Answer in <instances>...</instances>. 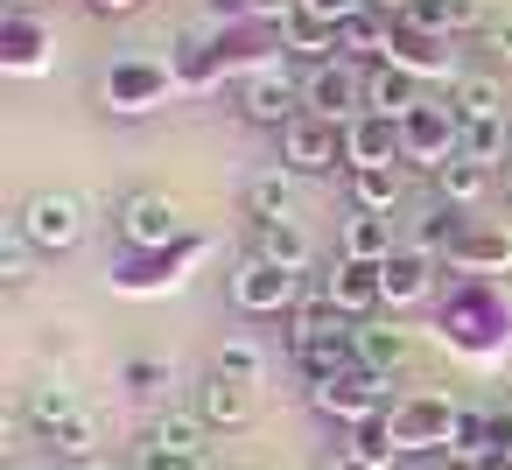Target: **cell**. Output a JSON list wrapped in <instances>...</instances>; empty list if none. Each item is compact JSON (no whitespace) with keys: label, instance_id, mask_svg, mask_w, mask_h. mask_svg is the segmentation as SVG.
<instances>
[{"label":"cell","instance_id":"6da1fadb","mask_svg":"<svg viewBox=\"0 0 512 470\" xmlns=\"http://www.w3.org/2000/svg\"><path fill=\"white\" fill-rule=\"evenodd\" d=\"M99 99H106V113L141 120V113H155V106L176 99V78H169V64H155V57H120V64L99 78Z\"/></svg>","mask_w":512,"mask_h":470},{"label":"cell","instance_id":"7a4b0ae2","mask_svg":"<svg viewBox=\"0 0 512 470\" xmlns=\"http://www.w3.org/2000/svg\"><path fill=\"white\" fill-rule=\"evenodd\" d=\"M302 113H316V120H330V127L365 120V71H358L351 57L309 64V71H302Z\"/></svg>","mask_w":512,"mask_h":470},{"label":"cell","instance_id":"3957f363","mask_svg":"<svg viewBox=\"0 0 512 470\" xmlns=\"http://www.w3.org/2000/svg\"><path fill=\"white\" fill-rule=\"evenodd\" d=\"M211 253V239H176V246H162V253H127L120 267H113V288L120 295H162V288H176V281H190V267Z\"/></svg>","mask_w":512,"mask_h":470},{"label":"cell","instance_id":"277c9868","mask_svg":"<svg viewBox=\"0 0 512 470\" xmlns=\"http://www.w3.org/2000/svg\"><path fill=\"white\" fill-rule=\"evenodd\" d=\"M456 155H463V120H456L449 106H421L414 120H400V162L442 176Z\"/></svg>","mask_w":512,"mask_h":470},{"label":"cell","instance_id":"5b68a950","mask_svg":"<svg viewBox=\"0 0 512 470\" xmlns=\"http://www.w3.org/2000/svg\"><path fill=\"white\" fill-rule=\"evenodd\" d=\"M302 274H288V267H274V260H260V253H246L239 260V274H232V309L239 316H281V309H295L302 302Z\"/></svg>","mask_w":512,"mask_h":470},{"label":"cell","instance_id":"8992f818","mask_svg":"<svg viewBox=\"0 0 512 470\" xmlns=\"http://www.w3.org/2000/svg\"><path fill=\"white\" fill-rule=\"evenodd\" d=\"M22 232H29V246L36 253H71L78 239H85V204L71 197V190H36L29 204H22V218H15Z\"/></svg>","mask_w":512,"mask_h":470},{"label":"cell","instance_id":"52a82bcc","mask_svg":"<svg viewBox=\"0 0 512 470\" xmlns=\"http://www.w3.org/2000/svg\"><path fill=\"white\" fill-rule=\"evenodd\" d=\"M239 113H246L253 127L288 134V127L302 120V78H288L281 64H274V71H253V78H239Z\"/></svg>","mask_w":512,"mask_h":470},{"label":"cell","instance_id":"ba28073f","mask_svg":"<svg viewBox=\"0 0 512 470\" xmlns=\"http://www.w3.org/2000/svg\"><path fill=\"white\" fill-rule=\"evenodd\" d=\"M337 162H344V127L302 113V120L281 134V169H295V176H330Z\"/></svg>","mask_w":512,"mask_h":470},{"label":"cell","instance_id":"9c48e42d","mask_svg":"<svg viewBox=\"0 0 512 470\" xmlns=\"http://www.w3.org/2000/svg\"><path fill=\"white\" fill-rule=\"evenodd\" d=\"M120 239H127V253H162V246H176V239H190V232H183V218H176V204H169L162 190H141V197H127V211H120Z\"/></svg>","mask_w":512,"mask_h":470},{"label":"cell","instance_id":"30bf717a","mask_svg":"<svg viewBox=\"0 0 512 470\" xmlns=\"http://www.w3.org/2000/svg\"><path fill=\"white\" fill-rule=\"evenodd\" d=\"M309 400H316V414H330V421H372V414H386V379L379 372H344V379H323V386H309Z\"/></svg>","mask_w":512,"mask_h":470},{"label":"cell","instance_id":"8fae6325","mask_svg":"<svg viewBox=\"0 0 512 470\" xmlns=\"http://www.w3.org/2000/svg\"><path fill=\"white\" fill-rule=\"evenodd\" d=\"M386 64H400V71H414V78L428 85V78H449L456 50H449V36H442V29H421V22H393ZM449 85H456V78H449Z\"/></svg>","mask_w":512,"mask_h":470},{"label":"cell","instance_id":"7c38bea8","mask_svg":"<svg viewBox=\"0 0 512 470\" xmlns=\"http://www.w3.org/2000/svg\"><path fill=\"white\" fill-rule=\"evenodd\" d=\"M456 414H463V407H449V400H435V393L400 400V407H393V442H400V449H449V442H456Z\"/></svg>","mask_w":512,"mask_h":470},{"label":"cell","instance_id":"4fadbf2b","mask_svg":"<svg viewBox=\"0 0 512 470\" xmlns=\"http://www.w3.org/2000/svg\"><path fill=\"white\" fill-rule=\"evenodd\" d=\"M169 78H176V92L183 99H204V92H218L225 85V57H218V36H204V29H190L176 50H169Z\"/></svg>","mask_w":512,"mask_h":470},{"label":"cell","instance_id":"5bb4252c","mask_svg":"<svg viewBox=\"0 0 512 470\" xmlns=\"http://www.w3.org/2000/svg\"><path fill=\"white\" fill-rule=\"evenodd\" d=\"M435 253L428 246H414V239H400L393 246V260H379V281H386V309H407V302H421L428 288H435Z\"/></svg>","mask_w":512,"mask_h":470},{"label":"cell","instance_id":"9a60e30c","mask_svg":"<svg viewBox=\"0 0 512 470\" xmlns=\"http://www.w3.org/2000/svg\"><path fill=\"white\" fill-rule=\"evenodd\" d=\"M330 302L351 316V323H372V309H386V281L372 260H330Z\"/></svg>","mask_w":512,"mask_h":470},{"label":"cell","instance_id":"2e32d148","mask_svg":"<svg viewBox=\"0 0 512 470\" xmlns=\"http://www.w3.org/2000/svg\"><path fill=\"white\" fill-rule=\"evenodd\" d=\"M428 99H421V78L414 71H400V64H372L365 71V113H379V120H414Z\"/></svg>","mask_w":512,"mask_h":470},{"label":"cell","instance_id":"e0dca14e","mask_svg":"<svg viewBox=\"0 0 512 470\" xmlns=\"http://www.w3.org/2000/svg\"><path fill=\"white\" fill-rule=\"evenodd\" d=\"M0 64H8L15 78H43L50 71V29L36 15H8L0 22Z\"/></svg>","mask_w":512,"mask_h":470},{"label":"cell","instance_id":"ac0fdd59","mask_svg":"<svg viewBox=\"0 0 512 470\" xmlns=\"http://www.w3.org/2000/svg\"><path fill=\"white\" fill-rule=\"evenodd\" d=\"M386 162H400V120H379V113L351 120L344 127V169H386Z\"/></svg>","mask_w":512,"mask_h":470},{"label":"cell","instance_id":"d6986e66","mask_svg":"<svg viewBox=\"0 0 512 470\" xmlns=\"http://www.w3.org/2000/svg\"><path fill=\"white\" fill-rule=\"evenodd\" d=\"M204 435H211V421L197 407H162L155 428H148V449H162L176 463H204Z\"/></svg>","mask_w":512,"mask_h":470},{"label":"cell","instance_id":"ffe728a7","mask_svg":"<svg viewBox=\"0 0 512 470\" xmlns=\"http://www.w3.org/2000/svg\"><path fill=\"white\" fill-rule=\"evenodd\" d=\"M351 351H358V365L365 372H379V379H393L400 365H407V330L400 323H351Z\"/></svg>","mask_w":512,"mask_h":470},{"label":"cell","instance_id":"44dd1931","mask_svg":"<svg viewBox=\"0 0 512 470\" xmlns=\"http://www.w3.org/2000/svg\"><path fill=\"white\" fill-rule=\"evenodd\" d=\"M246 211H253V225H281V218H295V169H260L253 183H246Z\"/></svg>","mask_w":512,"mask_h":470},{"label":"cell","instance_id":"7402d4cb","mask_svg":"<svg viewBox=\"0 0 512 470\" xmlns=\"http://www.w3.org/2000/svg\"><path fill=\"white\" fill-rule=\"evenodd\" d=\"M253 253L274 260V267H288V274H309V260H316V246H309V232H302L295 218H281V225H253Z\"/></svg>","mask_w":512,"mask_h":470},{"label":"cell","instance_id":"603a6c76","mask_svg":"<svg viewBox=\"0 0 512 470\" xmlns=\"http://www.w3.org/2000/svg\"><path fill=\"white\" fill-rule=\"evenodd\" d=\"M197 414H204L211 428H239V421L253 414V386H246V379H225V372H211V379L197 386Z\"/></svg>","mask_w":512,"mask_h":470},{"label":"cell","instance_id":"cb8c5ba5","mask_svg":"<svg viewBox=\"0 0 512 470\" xmlns=\"http://www.w3.org/2000/svg\"><path fill=\"white\" fill-rule=\"evenodd\" d=\"M512 267V232H463L449 253V274H505Z\"/></svg>","mask_w":512,"mask_h":470},{"label":"cell","instance_id":"d4e9b609","mask_svg":"<svg viewBox=\"0 0 512 470\" xmlns=\"http://www.w3.org/2000/svg\"><path fill=\"white\" fill-rule=\"evenodd\" d=\"M449 113H456L463 127L505 120V85H498V78H456V85H449Z\"/></svg>","mask_w":512,"mask_h":470},{"label":"cell","instance_id":"484cf974","mask_svg":"<svg viewBox=\"0 0 512 470\" xmlns=\"http://www.w3.org/2000/svg\"><path fill=\"white\" fill-rule=\"evenodd\" d=\"M400 190H407L400 162H386V169H351V204H358V211H372V218H393Z\"/></svg>","mask_w":512,"mask_h":470},{"label":"cell","instance_id":"4316f807","mask_svg":"<svg viewBox=\"0 0 512 470\" xmlns=\"http://www.w3.org/2000/svg\"><path fill=\"white\" fill-rule=\"evenodd\" d=\"M393 246H400V239H393V218H372V211H358V218L344 225V239H337L344 260H372V267L393 260Z\"/></svg>","mask_w":512,"mask_h":470},{"label":"cell","instance_id":"83f0119b","mask_svg":"<svg viewBox=\"0 0 512 470\" xmlns=\"http://www.w3.org/2000/svg\"><path fill=\"white\" fill-rule=\"evenodd\" d=\"M29 421H36L43 435H57L64 421H78V386H71V379H36V386H29Z\"/></svg>","mask_w":512,"mask_h":470},{"label":"cell","instance_id":"f1b7e54d","mask_svg":"<svg viewBox=\"0 0 512 470\" xmlns=\"http://www.w3.org/2000/svg\"><path fill=\"white\" fill-rule=\"evenodd\" d=\"M281 43H288L295 57H309V64H330V57H337V22H316V15H295V22L281 29Z\"/></svg>","mask_w":512,"mask_h":470},{"label":"cell","instance_id":"f546056e","mask_svg":"<svg viewBox=\"0 0 512 470\" xmlns=\"http://www.w3.org/2000/svg\"><path fill=\"white\" fill-rule=\"evenodd\" d=\"M435 190H442V204H449V211H470V204L491 190V169H477V162H463V155H456V162L435 176Z\"/></svg>","mask_w":512,"mask_h":470},{"label":"cell","instance_id":"4dcf8cb0","mask_svg":"<svg viewBox=\"0 0 512 470\" xmlns=\"http://www.w3.org/2000/svg\"><path fill=\"white\" fill-rule=\"evenodd\" d=\"M211 372H225V379H246V386H260L267 379V351L253 344V337H232L225 351H218V365Z\"/></svg>","mask_w":512,"mask_h":470},{"label":"cell","instance_id":"1f68e13d","mask_svg":"<svg viewBox=\"0 0 512 470\" xmlns=\"http://www.w3.org/2000/svg\"><path fill=\"white\" fill-rule=\"evenodd\" d=\"M393 449H400V442H393V407H386V414H372V421H358V449H351V456H365V463H379V470H386V456H393Z\"/></svg>","mask_w":512,"mask_h":470},{"label":"cell","instance_id":"d6a6232c","mask_svg":"<svg viewBox=\"0 0 512 470\" xmlns=\"http://www.w3.org/2000/svg\"><path fill=\"white\" fill-rule=\"evenodd\" d=\"M29 267H36V246H29V232H22V225H8V239H0V281L22 288V281H29Z\"/></svg>","mask_w":512,"mask_h":470},{"label":"cell","instance_id":"836d02e7","mask_svg":"<svg viewBox=\"0 0 512 470\" xmlns=\"http://www.w3.org/2000/svg\"><path fill=\"white\" fill-rule=\"evenodd\" d=\"M50 442H57L71 463H92V449H99V421H92V414H78V421H64Z\"/></svg>","mask_w":512,"mask_h":470},{"label":"cell","instance_id":"e575fe53","mask_svg":"<svg viewBox=\"0 0 512 470\" xmlns=\"http://www.w3.org/2000/svg\"><path fill=\"white\" fill-rule=\"evenodd\" d=\"M127 386H134V393H162V386H169V365H162V358H127Z\"/></svg>","mask_w":512,"mask_h":470},{"label":"cell","instance_id":"d590c367","mask_svg":"<svg viewBox=\"0 0 512 470\" xmlns=\"http://www.w3.org/2000/svg\"><path fill=\"white\" fill-rule=\"evenodd\" d=\"M302 15H316V22H351V15H365V0H302Z\"/></svg>","mask_w":512,"mask_h":470},{"label":"cell","instance_id":"8d00e7d4","mask_svg":"<svg viewBox=\"0 0 512 470\" xmlns=\"http://www.w3.org/2000/svg\"><path fill=\"white\" fill-rule=\"evenodd\" d=\"M477 43H484V57L512 64V22H484V29H477Z\"/></svg>","mask_w":512,"mask_h":470},{"label":"cell","instance_id":"74e56055","mask_svg":"<svg viewBox=\"0 0 512 470\" xmlns=\"http://www.w3.org/2000/svg\"><path fill=\"white\" fill-rule=\"evenodd\" d=\"M218 22H253V0H211Z\"/></svg>","mask_w":512,"mask_h":470},{"label":"cell","instance_id":"f35d334b","mask_svg":"<svg viewBox=\"0 0 512 470\" xmlns=\"http://www.w3.org/2000/svg\"><path fill=\"white\" fill-rule=\"evenodd\" d=\"M85 8H92V15H134L141 0H85Z\"/></svg>","mask_w":512,"mask_h":470},{"label":"cell","instance_id":"ab89813d","mask_svg":"<svg viewBox=\"0 0 512 470\" xmlns=\"http://www.w3.org/2000/svg\"><path fill=\"white\" fill-rule=\"evenodd\" d=\"M477 470H512V449H505V442H498V449H491V456H484V463H477Z\"/></svg>","mask_w":512,"mask_h":470},{"label":"cell","instance_id":"60d3db41","mask_svg":"<svg viewBox=\"0 0 512 470\" xmlns=\"http://www.w3.org/2000/svg\"><path fill=\"white\" fill-rule=\"evenodd\" d=\"M323 470H379V463H365V456H330Z\"/></svg>","mask_w":512,"mask_h":470},{"label":"cell","instance_id":"b9f144b4","mask_svg":"<svg viewBox=\"0 0 512 470\" xmlns=\"http://www.w3.org/2000/svg\"><path fill=\"white\" fill-rule=\"evenodd\" d=\"M71 470H113V463H106V456H92V463H71Z\"/></svg>","mask_w":512,"mask_h":470},{"label":"cell","instance_id":"7bdbcfd3","mask_svg":"<svg viewBox=\"0 0 512 470\" xmlns=\"http://www.w3.org/2000/svg\"><path fill=\"white\" fill-rule=\"evenodd\" d=\"M505 204H512V169H505Z\"/></svg>","mask_w":512,"mask_h":470},{"label":"cell","instance_id":"ee69618b","mask_svg":"<svg viewBox=\"0 0 512 470\" xmlns=\"http://www.w3.org/2000/svg\"><path fill=\"white\" fill-rule=\"evenodd\" d=\"M15 8H36V0H15Z\"/></svg>","mask_w":512,"mask_h":470}]
</instances>
